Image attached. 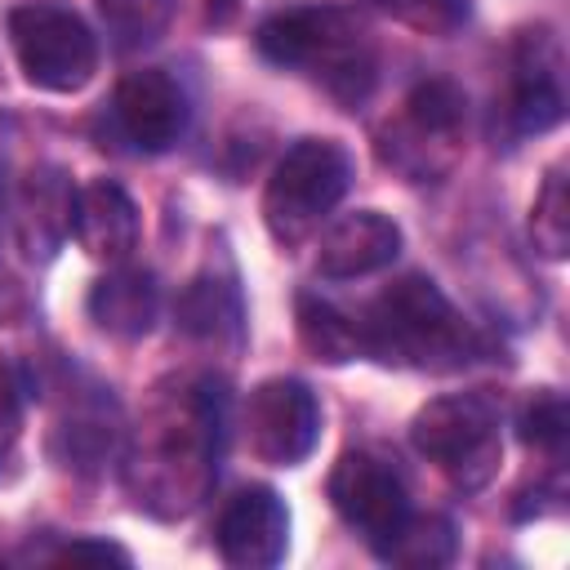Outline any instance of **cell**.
<instances>
[{
    "label": "cell",
    "instance_id": "6da1fadb",
    "mask_svg": "<svg viewBox=\"0 0 570 570\" xmlns=\"http://www.w3.org/2000/svg\"><path fill=\"white\" fill-rule=\"evenodd\" d=\"M223 414L227 401L214 379H169L147 396L120 463L125 490L142 512L178 521L200 508L218 476Z\"/></svg>",
    "mask_w": 570,
    "mask_h": 570
},
{
    "label": "cell",
    "instance_id": "7a4b0ae2",
    "mask_svg": "<svg viewBox=\"0 0 570 570\" xmlns=\"http://www.w3.org/2000/svg\"><path fill=\"white\" fill-rule=\"evenodd\" d=\"M361 352L383 361V365H405V370H459L472 361V325L463 312L441 294L436 281L410 272L392 281L361 316Z\"/></svg>",
    "mask_w": 570,
    "mask_h": 570
},
{
    "label": "cell",
    "instance_id": "3957f363",
    "mask_svg": "<svg viewBox=\"0 0 570 570\" xmlns=\"http://www.w3.org/2000/svg\"><path fill=\"white\" fill-rule=\"evenodd\" d=\"M254 40L272 67L316 80L343 107H356L374 89V40L343 4L281 9L258 27Z\"/></svg>",
    "mask_w": 570,
    "mask_h": 570
},
{
    "label": "cell",
    "instance_id": "277c9868",
    "mask_svg": "<svg viewBox=\"0 0 570 570\" xmlns=\"http://www.w3.org/2000/svg\"><path fill=\"white\" fill-rule=\"evenodd\" d=\"M414 450L459 490H481L503 459V414L485 392H445L432 396L410 423Z\"/></svg>",
    "mask_w": 570,
    "mask_h": 570
},
{
    "label": "cell",
    "instance_id": "5b68a950",
    "mask_svg": "<svg viewBox=\"0 0 570 570\" xmlns=\"http://www.w3.org/2000/svg\"><path fill=\"white\" fill-rule=\"evenodd\" d=\"M352 183V156L334 138H298L263 187V223L276 245H303Z\"/></svg>",
    "mask_w": 570,
    "mask_h": 570
},
{
    "label": "cell",
    "instance_id": "8992f818",
    "mask_svg": "<svg viewBox=\"0 0 570 570\" xmlns=\"http://www.w3.org/2000/svg\"><path fill=\"white\" fill-rule=\"evenodd\" d=\"M9 45L22 76L49 94H76L98 71V36L62 0H22L9 9Z\"/></svg>",
    "mask_w": 570,
    "mask_h": 570
},
{
    "label": "cell",
    "instance_id": "52a82bcc",
    "mask_svg": "<svg viewBox=\"0 0 570 570\" xmlns=\"http://www.w3.org/2000/svg\"><path fill=\"white\" fill-rule=\"evenodd\" d=\"M463 125H468V98L454 80H419L396 120L379 134V156L410 183H432L441 178L459 147H463Z\"/></svg>",
    "mask_w": 570,
    "mask_h": 570
},
{
    "label": "cell",
    "instance_id": "ba28073f",
    "mask_svg": "<svg viewBox=\"0 0 570 570\" xmlns=\"http://www.w3.org/2000/svg\"><path fill=\"white\" fill-rule=\"evenodd\" d=\"M245 445L258 463L294 468L316 450L321 436V405L303 379H263L240 414Z\"/></svg>",
    "mask_w": 570,
    "mask_h": 570
},
{
    "label": "cell",
    "instance_id": "9c48e42d",
    "mask_svg": "<svg viewBox=\"0 0 570 570\" xmlns=\"http://www.w3.org/2000/svg\"><path fill=\"white\" fill-rule=\"evenodd\" d=\"M330 503L334 512L379 552L401 521L410 517V490L392 459L374 450H347L330 468Z\"/></svg>",
    "mask_w": 570,
    "mask_h": 570
},
{
    "label": "cell",
    "instance_id": "30bf717a",
    "mask_svg": "<svg viewBox=\"0 0 570 570\" xmlns=\"http://www.w3.org/2000/svg\"><path fill=\"white\" fill-rule=\"evenodd\" d=\"M566 58L548 27L521 31L512 45V76L503 120L512 134H548L566 116Z\"/></svg>",
    "mask_w": 570,
    "mask_h": 570
},
{
    "label": "cell",
    "instance_id": "8fae6325",
    "mask_svg": "<svg viewBox=\"0 0 570 570\" xmlns=\"http://www.w3.org/2000/svg\"><path fill=\"white\" fill-rule=\"evenodd\" d=\"M187 120H191L187 89L160 67L129 71L111 94V125L134 151L147 156L169 151L187 134Z\"/></svg>",
    "mask_w": 570,
    "mask_h": 570
},
{
    "label": "cell",
    "instance_id": "7c38bea8",
    "mask_svg": "<svg viewBox=\"0 0 570 570\" xmlns=\"http://www.w3.org/2000/svg\"><path fill=\"white\" fill-rule=\"evenodd\" d=\"M218 557L236 570H267L289 548V508L272 485H240L214 521Z\"/></svg>",
    "mask_w": 570,
    "mask_h": 570
},
{
    "label": "cell",
    "instance_id": "4fadbf2b",
    "mask_svg": "<svg viewBox=\"0 0 570 570\" xmlns=\"http://www.w3.org/2000/svg\"><path fill=\"white\" fill-rule=\"evenodd\" d=\"M401 254V227L379 209H352L321 227L316 236V272L325 281H361Z\"/></svg>",
    "mask_w": 570,
    "mask_h": 570
},
{
    "label": "cell",
    "instance_id": "5bb4252c",
    "mask_svg": "<svg viewBox=\"0 0 570 570\" xmlns=\"http://www.w3.org/2000/svg\"><path fill=\"white\" fill-rule=\"evenodd\" d=\"M71 236L94 263H107V267L125 263L138 249V236H142V218H138L134 196L111 178H94V183L76 187Z\"/></svg>",
    "mask_w": 570,
    "mask_h": 570
},
{
    "label": "cell",
    "instance_id": "9a60e30c",
    "mask_svg": "<svg viewBox=\"0 0 570 570\" xmlns=\"http://www.w3.org/2000/svg\"><path fill=\"white\" fill-rule=\"evenodd\" d=\"M85 307H89V321H94L102 334L134 343V338L151 334V325H156V316H160V289H156V276H151L147 267H134V263L125 258V263H111V267L94 281Z\"/></svg>",
    "mask_w": 570,
    "mask_h": 570
},
{
    "label": "cell",
    "instance_id": "2e32d148",
    "mask_svg": "<svg viewBox=\"0 0 570 570\" xmlns=\"http://www.w3.org/2000/svg\"><path fill=\"white\" fill-rule=\"evenodd\" d=\"M71 200L76 187L58 174V169H36L27 174L18 200H13V227H18V245L36 258H49L53 245L71 232Z\"/></svg>",
    "mask_w": 570,
    "mask_h": 570
},
{
    "label": "cell",
    "instance_id": "e0dca14e",
    "mask_svg": "<svg viewBox=\"0 0 570 570\" xmlns=\"http://www.w3.org/2000/svg\"><path fill=\"white\" fill-rule=\"evenodd\" d=\"M379 557L392 566H410V570L445 566L454 557V525L436 512H410L401 530L379 548Z\"/></svg>",
    "mask_w": 570,
    "mask_h": 570
},
{
    "label": "cell",
    "instance_id": "ac0fdd59",
    "mask_svg": "<svg viewBox=\"0 0 570 570\" xmlns=\"http://www.w3.org/2000/svg\"><path fill=\"white\" fill-rule=\"evenodd\" d=\"M298 338H303L307 352H316V361H330V365L361 356V330H356V321L347 312H338L334 303L312 298V294L298 298Z\"/></svg>",
    "mask_w": 570,
    "mask_h": 570
},
{
    "label": "cell",
    "instance_id": "d6986e66",
    "mask_svg": "<svg viewBox=\"0 0 570 570\" xmlns=\"http://www.w3.org/2000/svg\"><path fill=\"white\" fill-rule=\"evenodd\" d=\"M530 236L543 258H566L570 249V178L566 165H552L543 174V187L530 209Z\"/></svg>",
    "mask_w": 570,
    "mask_h": 570
},
{
    "label": "cell",
    "instance_id": "ffe728a7",
    "mask_svg": "<svg viewBox=\"0 0 570 570\" xmlns=\"http://www.w3.org/2000/svg\"><path fill=\"white\" fill-rule=\"evenodd\" d=\"M98 13L120 49H142L169 27L174 0H98Z\"/></svg>",
    "mask_w": 570,
    "mask_h": 570
},
{
    "label": "cell",
    "instance_id": "44dd1931",
    "mask_svg": "<svg viewBox=\"0 0 570 570\" xmlns=\"http://www.w3.org/2000/svg\"><path fill=\"white\" fill-rule=\"evenodd\" d=\"M521 441L534 445V450H561L566 441V401L557 392H530V401L521 405Z\"/></svg>",
    "mask_w": 570,
    "mask_h": 570
},
{
    "label": "cell",
    "instance_id": "7402d4cb",
    "mask_svg": "<svg viewBox=\"0 0 570 570\" xmlns=\"http://www.w3.org/2000/svg\"><path fill=\"white\" fill-rule=\"evenodd\" d=\"M387 13H396L401 22H414V27H432V31H445L463 18V0H379Z\"/></svg>",
    "mask_w": 570,
    "mask_h": 570
},
{
    "label": "cell",
    "instance_id": "603a6c76",
    "mask_svg": "<svg viewBox=\"0 0 570 570\" xmlns=\"http://www.w3.org/2000/svg\"><path fill=\"white\" fill-rule=\"evenodd\" d=\"M58 561H120V566H129V552L107 543V539H71L58 552Z\"/></svg>",
    "mask_w": 570,
    "mask_h": 570
}]
</instances>
